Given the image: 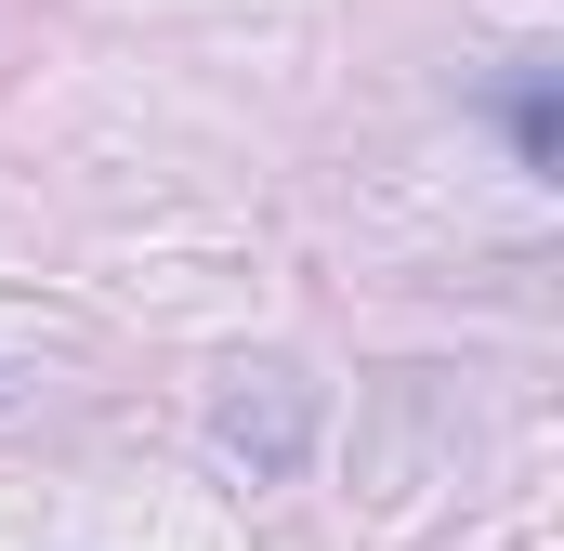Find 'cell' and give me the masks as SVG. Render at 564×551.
<instances>
[{
	"label": "cell",
	"instance_id": "obj_1",
	"mask_svg": "<svg viewBox=\"0 0 564 551\" xmlns=\"http://www.w3.org/2000/svg\"><path fill=\"white\" fill-rule=\"evenodd\" d=\"M512 158H525V171H564V119H552V79H525V93H512Z\"/></svg>",
	"mask_w": 564,
	"mask_h": 551
}]
</instances>
